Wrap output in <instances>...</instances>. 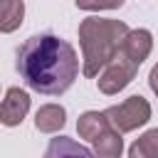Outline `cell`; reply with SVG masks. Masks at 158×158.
<instances>
[{
	"mask_svg": "<svg viewBox=\"0 0 158 158\" xmlns=\"http://www.w3.org/2000/svg\"><path fill=\"white\" fill-rule=\"evenodd\" d=\"M17 72L30 89L59 96L74 84L79 57L77 49L57 35H32L17 49Z\"/></svg>",
	"mask_w": 158,
	"mask_h": 158,
	"instance_id": "6da1fadb",
	"label": "cell"
},
{
	"mask_svg": "<svg viewBox=\"0 0 158 158\" xmlns=\"http://www.w3.org/2000/svg\"><path fill=\"white\" fill-rule=\"evenodd\" d=\"M128 25L109 17H86L79 22V47H81V74L99 77L104 67L118 54Z\"/></svg>",
	"mask_w": 158,
	"mask_h": 158,
	"instance_id": "7a4b0ae2",
	"label": "cell"
},
{
	"mask_svg": "<svg viewBox=\"0 0 158 158\" xmlns=\"http://www.w3.org/2000/svg\"><path fill=\"white\" fill-rule=\"evenodd\" d=\"M104 114H106V118L111 121V126L116 131L128 133V131H136V128H141V126L148 123V118H151V104H148V99H143V96L136 94V96H128L126 101H121L116 106H109Z\"/></svg>",
	"mask_w": 158,
	"mask_h": 158,
	"instance_id": "3957f363",
	"label": "cell"
},
{
	"mask_svg": "<svg viewBox=\"0 0 158 158\" xmlns=\"http://www.w3.org/2000/svg\"><path fill=\"white\" fill-rule=\"evenodd\" d=\"M136 72H138V64L131 62V59L118 49V54L104 67V72H101L99 79H96L99 91H104V94H109V96H111V94H118L121 89H126V86L133 81Z\"/></svg>",
	"mask_w": 158,
	"mask_h": 158,
	"instance_id": "277c9868",
	"label": "cell"
},
{
	"mask_svg": "<svg viewBox=\"0 0 158 158\" xmlns=\"http://www.w3.org/2000/svg\"><path fill=\"white\" fill-rule=\"evenodd\" d=\"M30 111V94L20 86H10L5 91L2 106H0V121L5 126H17Z\"/></svg>",
	"mask_w": 158,
	"mask_h": 158,
	"instance_id": "5b68a950",
	"label": "cell"
},
{
	"mask_svg": "<svg viewBox=\"0 0 158 158\" xmlns=\"http://www.w3.org/2000/svg\"><path fill=\"white\" fill-rule=\"evenodd\" d=\"M151 49H153V37H151V32H148V30H143V27L131 30V32L126 35L123 44H121V52H123L131 62H136L138 67L148 59Z\"/></svg>",
	"mask_w": 158,
	"mask_h": 158,
	"instance_id": "8992f818",
	"label": "cell"
},
{
	"mask_svg": "<svg viewBox=\"0 0 158 158\" xmlns=\"http://www.w3.org/2000/svg\"><path fill=\"white\" fill-rule=\"evenodd\" d=\"M42 158H99V156L94 151H89L86 146L67 138V136H54Z\"/></svg>",
	"mask_w": 158,
	"mask_h": 158,
	"instance_id": "52a82bcc",
	"label": "cell"
},
{
	"mask_svg": "<svg viewBox=\"0 0 158 158\" xmlns=\"http://www.w3.org/2000/svg\"><path fill=\"white\" fill-rule=\"evenodd\" d=\"M67 123V111L59 104H44L35 114V128L42 133H57Z\"/></svg>",
	"mask_w": 158,
	"mask_h": 158,
	"instance_id": "ba28073f",
	"label": "cell"
},
{
	"mask_svg": "<svg viewBox=\"0 0 158 158\" xmlns=\"http://www.w3.org/2000/svg\"><path fill=\"white\" fill-rule=\"evenodd\" d=\"M111 126V121L106 118V114L101 111H84L77 121V131H79V138H86L89 143H94L106 128Z\"/></svg>",
	"mask_w": 158,
	"mask_h": 158,
	"instance_id": "9c48e42d",
	"label": "cell"
},
{
	"mask_svg": "<svg viewBox=\"0 0 158 158\" xmlns=\"http://www.w3.org/2000/svg\"><path fill=\"white\" fill-rule=\"evenodd\" d=\"M121 151H123V138H121V131H116L114 126H109L94 141V153L99 158H121Z\"/></svg>",
	"mask_w": 158,
	"mask_h": 158,
	"instance_id": "30bf717a",
	"label": "cell"
},
{
	"mask_svg": "<svg viewBox=\"0 0 158 158\" xmlns=\"http://www.w3.org/2000/svg\"><path fill=\"white\" fill-rule=\"evenodd\" d=\"M22 17H25V2L22 0H2V5H0V30L5 35L15 32L22 25Z\"/></svg>",
	"mask_w": 158,
	"mask_h": 158,
	"instance_id": "8fae6325",
	"label": "cell"
},
{
	"mask_svg": "<svg viewBox=\"0 0 158 158\" xmlns=\"http://www.w3.org/2000/svg\"><path fill=\"white\" fill-rule=\"evenodd\" d=\"M128 158H158V128L146 131L128 148Z\"/></svg>",
	"mask_w": 158,
	"mask_h": 158,
	"instance_id": "7c38bea8",
	"label": "cell"
},
{
	"mask_svg": "<svg viewBox=\"0 0 158 158\" xmlns=\"http://www.w3.org/2000/svg\"><path fill=\"white\" fill-rule=\"evenodd\" d=\"M79 10H116L123 5V0H74Z\"/></svg>",
	"mask_w": 158,
	"mask_h": 158,
	"instance_id": "4fadbf2b",
	"label": "cell"
},
{
	"mask_svg": "<svg viewBox=\"0 0 158 158\" xmlns=\"http://www.w3.org/2000/svg\"><path fill=\"white\" fill-rule=\"evenodd\" d=\"M148 84H151V89H153L156 96H158V64L151 69V74H148Z\"/></svg>",
	"mask_w": 158,
	"mask_h": 158,
	"instance_id": "5bb4252c",
	"label": "cell"
}]
</instances>
